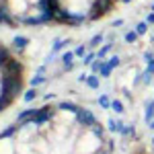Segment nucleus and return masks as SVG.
Returning a JSON list of instances; mask_svg holds the SVG:
<instances>
[{
	"label": "nucleus",
	"instance_id": "nucleus-1",
	"mask_svg": "<svg viewBox=\"0 0 154 154\" xmlns=\"http://www.w3.org/2000/svg\"><path fill=\"white\" fill-rule=\"evenodd\" d=\"M21 86H23L21 74H4L0 82V97H8L14 101V97L21 93Z\"/></svg>",
	"mask_w": 154,
	"mask_h": 154
},
{
	"label": "nucleus",
	"instance_id": "nucleus-2",
	"mask_svg": "<svg viewBox=\"0 0 154 154\" xmlns=\"http://www.w3.org/2000/svg\"><path fill=\"white\" fill-rule=\"evenodd\" d=\"M113 2H115V0H95V2H93V8H91L93 12L88 14V19H97V17L107 14V12L111 11Z\"/></svg>",
	"mask_w": 154,
	"mask_h": 154
},
{
	"label": "nucleus",
	"instance_id": "nucleus-3",
	"mask_svg": "<svg viewBox=\"0 0 154 154\" xmlns=\"http://www.w3.org/2000/svg\"><path fill=\"white\" fill-rule=\"evenodd\" d=\"M76 121L80 123V125H84V128H93L97 123V119H95V115L91 113V109H78L76 111Z\"/></svg>",
	"mask_w": 154,
	"mask_h": 154
},
{
	"label": "nucleus",
	"instance_id": "nucleus-4",
	"mask_svg": "<svg viewBox=\"0 0 154 154\" xmlns=\"http://www.w3.org/2000/svg\"><path fill=\"white\" fill-rule=\"evenodd\" d=\"M51 115H54V111H51L49 107H41V109L37 111V115L33 117V121H31V123H33L35 128H37V125H45L49 119H51Z\"/></svg>",
	"mask_w": 154,
	"mask_h": 154
},
{
	"label": "nucleus",
	"instance_id": "nucleus-5",
	"mask_svg": "<svg viewBox=\"0 0 154 154\" xmlns=\"http://www.w3.org/2000/svg\"><path fill=\"white\" fill-rule=\"evenodd\" d=\"M0 70H2V74H21V72H23V66H21V62H19V60L11 58L4 66H2V68H0Z\"/></svg>",
	"mask_w": 154,
	"mask_h": 154
},
{
	"label": "nucleus",
	"instance_id": "nucleus-6",
	"mask_svg": "<svg viewBox=\"0 0 154 154\" xmlns=\"http://www.w3.org/2000/svg\"><path fill=\"white\" fill-rule=\"evenodd\" d=\"M37 111H39V109H23V111L17 115V123H21V125L31 123V121H33V117L37 115Z\"/></svg>",
	"mask_w": 154,
	"mask_h": 154
},
{
	"label": "nucleus",
	"instance_id": "nucleus-7",
	"mask_svg": "<svg viewBox=\"0 0 154 154\" xmlns=\"http://www.w3.org/2000/svg\"><path fill=\"white\" fill-rule=\"evenodd\" d=\"M107 128H109V131H113V134H123V130H125V123L115 121V119H109V121H107Z\"/></svg>",
	"mask_w": 154,
	"mask_h": 154
},
{
	"label": "nucleus",
	"instance_id": "nucleus-8",
	"mask_svg": "<svg viewBox=\"0 0 154 154\" xmlns=\"http://www.w3.org/2000/svg\"><path fill=\"white\" fill-rule=\"evenodd\" d=\"M74 51H66V54H62V62H64V70H72L74 68Z\"/></svg>",
	"mask_w": 154,
	"mask_h": 154
},
{
	"label": "nucleus",
	"instance_id": "nucleus-9",
	"mask_svg": "<svg viewBox=\"0 0 154 154\" xmlns=\"http://www.w3.org/2000/svg\"><path fill=\"white\" fill-rule=\"evenodd\" d=\"M27 45H29V39H27V37H23V35H17L14 39H12V48L19 49V51H23Z\"/></svg>",
	"mask_w": 154,
	"mask_h": 154
},
{
	"label": "nucleus",
	"instance_id": "nucleus-10",
	"mask_svg": "<svg viewBox=\"0 0 154 154\" xmlns=\"http://www.w3.org/2000/svg\"><path fill=\"white\" fill-rule=\"evenodd\" d=\"M86 86H88V88H99V86H101V78L97 76L95 72L88 74V78H86Z\"/></svg>",
	"mask_w": 154,
	"mask_h": 154
},
{
	"label": "nucleus",
	"instance_id": "nucleus-11",
	"mask_svg": "<svg viewBox=\"0 0 154 154\" xmlns=\"http://www.w3.org/2000/svg\"><path fill=\"white\" fill-rule=\"evenodd\" d=\"M154 119V101H150V103H146V113H144V121L146 123H150Z\"/></svg>",
	"mask_w": 154,
	"mask_h": 154
},
{
	"label": "nucleus",
	"instance_id": "nucleus-12",
	"mask_svg": "<svg viewBox=\"0 0 154 154\" xmlns=\"http://www.w3.org/2000/svg\"><path fill=\"white\" fill-rule=\"evenodd\" d=\"M58 109H62V111H70V113H76L80 107H76L74 103H68V101H62V103L58 105Z\"/></svg>",
	"mask_w": 154,
	"mask_h": 154
},
{
	"label": "nucleus",
	"instance_id": "nucleus-13",
	"mask_svg": "<svg viewBox=\"0 0 154 154\" xmlns=\"http://www.w3.org/2000/svg\"><path fill=\"white\" fill-rule=\"evenodd\" d=\"M19 130H21V125H11V128H6V130L0 134V138H11V136H14Z\"/></svg>",
	"mask_w": 154,
	"mask_h": 154
},
{
	"label": "nucleus",
	"instance_id": "nucleus-14",
	"mask_svg": "<svg viewBox=\"0 0 154 154\" xmlns=\"http://www.w3.org/2000/svg\"><path fill=\"white\" fill-rule=\"evenodd\" d=\"M111 48H113V43H105L103 48H101V49H99V51H97V58L105 60V56H107V54H109V51H111Z\"/></svg>",
	"mask_w": 154,
	"mask_h": 154
},
{
	"label": "nucleus",
	"instance_id": "nucleus-15",
	"mask_svg": "<svg viewBox=\"0 0 154 154\" xmlns=\"http://www.w3.org/2000/svg\"><path fill=\"white\" fill-rule=\"evenodd\" d=\"M111 72H113V68L109 66V62H103V66H101V72H99V74H101L103 78H109V76H111Z\"/></svg>",
	"mask_w": 154,
	"mask_h": 154
},
{
	"label": "nucleus",
	"instance_id": "nucleus-16",
	"mask_svg": "<svg viewBox=\"0 0 154 154\" xmlns=\"http://www.w3.org/2000/svg\"><path fill=\"white\" fill-rule=\"evenodd\" d=\"M111 103H113V101L109 99V95H101L99 97V105L103 107V109H111Z\"/></svg>",
	"mask_w": 154,
	"mask_h": 154
},
{
	"label": "nucleus",
	"instance_id": "nucleus-17",
	"mask_svg": "<svg viewBox=\"0 0 154 154\" xmlns=\"http://www.w3.org/2000/svg\"><path fill=\"white\" fill-rule=\"evenodd\" d=\"M45 82V76H43V72H39V74H37V76H33V78H31V86H39V84H43Z\"/></svg>",
	"mask_w": 154,
	"mask_h": 154
},
{
	"label": "nucleus",
	"instance_id": "nucleus-18",
	"mask_svg": "<svg viewBox=\"0 0 154 154\" xmlns=\"http://www.w3.org/2000/svg\"><path fill=\"white\" fill-rule=\"evenodd\" d=\"M35 99H37V88L33 86V88H29V91L25 93V101H27V103H31V101H35Z\"/></svg>",
	"mask_w": 154,
	"mask_h": 154
},
{
	"label": "nucleus",
	"instance_id": "nucleus-19",
	"mask_svg": "<svg viewBox=\"0 0 154 154\" xmlns=\"http://www.w3.org/2000/svg\"><path fill=\"white\" fill-rule=\"evenodd\" d=\"M138 31H128V33H125V43H136V41H138Z\"/></svg>",
	"mask_w": 154,
	"mask_h": 154
},
{
	"label": "nucleus",
	"instance_id": "nucleus-20",
	"mask_svg": "<svg viewBox=\"0 0 154 154\" xmlns=\"http://www.w3.org/2000/svg\"><path fill=\"white\" fill-rule=\"evenodd\" d=\"M0 23H6V25H14V21H12L11 17H8V12H6V11H2V8H0Z\"/></svg>",
	"mask_w": 154,
	"mask_h": 154
},
{
	"label": "nucleus",
	"instance_id": "nucleus-21",
	"mask_svg": "<svg viewBox=\"0 0 154 154\" xmlns=\"http://www.w3.org/2000/svg\"><path fill=\"white\" fill-rule=\"evenodd\" d=\"M136 31H138V35H146V33H148V23H146V21L138 23L136 25Z\"/></svg>",
	"mask_w": 154,
	"mask_h": 154
},
{
	"label": "nucleus",
	"instance_id": "nucleus-22",
	"mask_svg": "<svg viewBox=\"0 0 154 154\" xmlns=\"http://www.w3.org/2000/svg\"><path fill=\"white\" fill-rule=\"evenodd\" d=\"M103 62H105V60H101V58H97L95 62H93V64H91V70L95 72V74H99V72H101V66H103Z\"/></svg>",
	"mask_w": 154,
	"mask_h": 154
},
{
	"label": "nucleus",
	"instance_id": "nucleus-23",
	"mask_svg": "<svg viewBox=\"0 0 154 154\" xmlns=\"http://www.w3.org/2000/svg\"><path fill=\"white\" fill-rule=\"evenodd\" d=\"M111 109H113V111H115L117 115H121V113L125 111V109H123V103H121V101H113V103H111Z\"/></svg>",
	"mask_w": 154,
	"mask_h": 154
},
{
	"label": "nucleus",
	"instance_id": "nucleus-24",
	"mask_svg": "<svg viewBox=\"0 0 154 154\" xmlns=\"http://www.w3.org/2000/svg\"><path fill=\"white\" fill-rule=\"evenodd\" d=\"M101 43H103V33L95 35L93 39H91V43H88V45H91V48H97V45H101Z\"/></svg>",
	"mask_w": 154,
	"mask_h": 154
},
{
	"label": "nucleus",
	"instance_id": "nucleus-25",
	"mask_svg": "<svg viewBox=\"0 0 154 154\" xmlns=\"http://www.w3.org/2000/svg\"><path fill=\"white\" fill-rule=\"evenodd\" d=\"M95 60H97V54H93V51H88V54H86V56L82 58V62L86 64V66H91V64H93Z\"/></svg>",
	"mask_w": 154,
	"mask_h": 154
},
{
	"label": "nucleus",
	"instance_id": "nucleus-26",
	"mask_svg": "<svg viewBox=\"0 0 154 154\" xmlns=\"http://www.w3.org/2000/svg\"><path fill=\"white\" fill-rule=\"evenodd\" d=\"M64 45H66V41H64V39H56V41H54V48H51V51L56 54V51H60Z\"/></svg>",
	"mask_w": 154,
	"mask_h": 154
},
{
	"label": "nucleus",
	"instance_id": "nucleus-27",
	"mask_svg": "<svg viewBox=\"0 0 154 154\" xmlns=\"http://www.w3.org/2000/svg\"><path fill=\"white\" fill-rule=\"evenodd\" d=\"M74 56H76V58H84V56H86V48H84V45H78V48L74 49Z\"/></svg>",
	"mask_w": 154,
	"mask_h": 154
},
{
	"label": "nucleus",
	"instance_id": "nucleus-28",
	"mask_svg": "<svg viewBox=\"0 0 154 154\" xmlns=\"http://www.w3.org/2000/svg\"><path fill=\"white\" fill-rule=\"evenodd\" d=\"M119 64H121V60H119L117 56H113V58H109V66H111V68H117Z\"/></svg>",
	"mask_w": 154,
	"mask_h": 154
},
{
	"label": "nucleus",
	"instance_id": "nucleus-29",
	"mask_svg": "<svg viewBox=\"0 0 154 154\" xmlns=\"http://www.w3.org/2000/svg\"><path fill=\"white\" fill-rule=\"evenodd\" d=\"M136 134V128L134 125H125V130H123V136H134Z\"/></svg>",
	"mask_w": 154,
	"mask_h": 154
},
{
	"label": "nucleus",
	"instance_id": "nucleus-30",
	"mask_svg": "<svg viewBox=\"0 0 154 154\" xmlns=\"http://www.w3.org/2000/svg\"><path fill=\"white\" fill-rule=\"evenodd\" d=\"M146 64H148V66H146V70L150 72V74H154V58H152V60H148Z\"/></svg>",
	"mask_w": 154,
	"mask_h": 154
},
{
	"label": "nucleus",
	"instance_id": "nucleus-31",
	"mask_svg": "<svg viewBox=\"0 0 154 154\" xmlns=\"http://www.w3.org/2000/svg\"><path fill=\"white\" fill-rule=\"evenodd\" d=\"M146 23H148V25H154V12H150V14L146 17Z\"/></svg>",
	"mask_w": 154,
	"mask_h": 154
},
{
	"label": "nucleus",
	"instance_id": "nucleus-32",
	"mask_svg": "<svg viewBox=\"0 0 154 154\" xmlns=\"http://www.w3.org/2000/svg\"><path fill=\"white\" fill-rule=\"evenodd\" d=\"M86 78H88V74H80L78 76V82H86Z\"/></svg>",
	"mask_w": 154,
	"mask_h": 154
},
{
	"label": "nucleus",
	"instance_id": "nucleus-33",
	"mask_svg": "<svg viewBox=\"0 0 154 154\" xmlns=\"http://www.w3.org/2000/svg\"><path fill=\"white\" fill-rule=\"evenodd\" d=\"M121 25H123V19H117V21L113 23V27H121Z\"/></svg>",
	"mask_w": 154,
	"mask_h": 154
},
{
	"label": "nucleus",
	"instance_id": "nucleus-34",
	"mask_svg": "<svg viewBox=\"0 0 154 154\" xmlns=\"http://www.w3.org/2000/svg\"><path fill=\"white\" fill-rule=\"evenodd\" d=\"M148 130H152V131H154V119L150 121V123H148Z\"/></svg>",
	"mask_w": 154,
	"mask_h": 154
},
{
	"label": "nucleus",
	"instance_id": "nucleus-35",
	"mask_svg": "<svg viewBox=\"0 0 154 154\" xmlns=\"http://www.w3.org/2000/svg\"><path fill=\"white\" fill-rule=\"evenodd\" d=\"M121 2H131V0H121Z\"/></svg>",
	"mask_w": 154,
	"mask_h": 154
},
{
	"label": "nucleus",
	"instance_id": "nucleus-36",
	"mask_svg": "<svg viewBox=\"0 0 154 154\" xmlns=\"http://www.w3.org/2000/svg\"><path fill=\"white\" fill-rule=\"evenodd\" d=\"M150 11H154V2H152V8H150Z\"/></svg>",
	"mask_w": 154,
	"mask_h": 154
},
{
	"label": "nucleus",
	"instance_id": "nucleus-37",
	"mask_svg": "<svg viewBox=\"0 0 154 154\" xmlns=\"http://www.w3.org/2000/svg\"><path fill=\"white\" fill-rule=\"evenodd\" d=\"M152 144H154V138H152Z\"/></svg>",
	"mask_w": 154,
	"mask_h": 154
}]
</instances>
